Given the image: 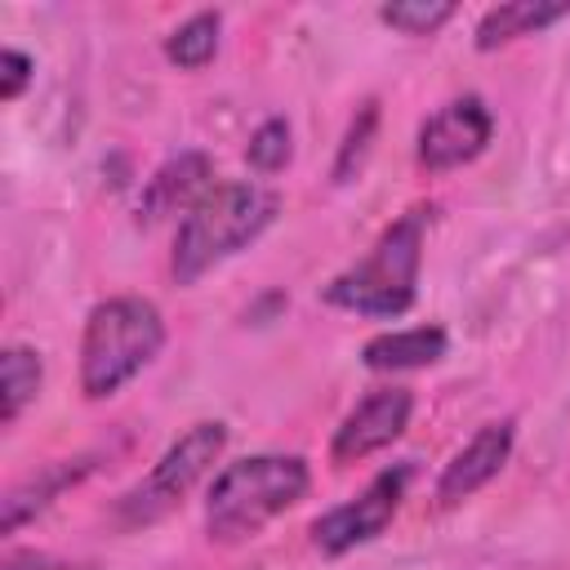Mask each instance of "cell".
<instances>
[{"label": "cell", "mask_w": 570, "mask_h": 570, "mask_svg": "<svg viewBox=\"0 0 570 570\" xmlns=\"http://www.w3.org/2000/svg\"><path fill=\"white\" fill-rule=\"evenodd\" d=\"M281 214V196L254 178H232V183H214L183 218L174 232V281L178 285H196L205 272H214L218 263L236 258L240 249H249Z\"/></svg>", "instance_id": "1"}, {"label": "cell", "mask_w": 570, "mask_h": 570, "mask_svg": "<svg viewBox=\"0 0 570 570\" xmlns=\"http://www.w3.org/2000/svg\"><path fill=\"white\" fill-rule=\"evenodd\" d=\"M312 485L303 454H245L227 463L205 494V534L214 543H245Z\"/></svg>", "instance_id": "2"}, {"label": "cell", "mask_w": 570, "mask_h": 570, "mask_svg": "<svg viewBox=\"0 0 570 570\" xmlns=\"http://www.w3.org/2000/svg\"><path fill=\"white\" fill-rule=\"evenodd\" d=\"M423 232H428V209H410L396 223H387L374 236V245L325 285V303L374 321L410 312L419 298Z\"/></svg>", "instance_id": "3"}, {"label": "cell", "mask_w": 570, "mask_h": 570, "mask_svg": "<svg viewBox=\"0 0 570 570\" xmlns=\"http://www.w3.org/2000/svg\"><path fill=\"white\" fill-rule=\"evenodd\" d=\"M165 347V316L151 298L111 294L89 307L80 334V392L89 401L116 396Z\"/></svg>", "instance_id": "4"}, {"label": "cell", "mask_w": 570, "mask_h": 570, "mask_svg": "<svg viewBox=\"0 0 570 570\" xmlns=\"http://www.w3.org/2000/svg\"><path fill=\"white\" fill-rule=\"evenodd\" d=\"M223 450H227V423H218V419L191 423V428L151 463V472H147L134 490L120 494L116 517H120L125 525H151V521H160V517L174 512V508L183 503V494L218 463Z\"/></svg>", "instance_id": "5"}, {"label": "cell", "mask_w": 570, "mask_h": 570, "mask_svg": "<svg viewBox=\"0 0 570 570\" xmlns=\"http://www.w3.org/2000/svg\"><path fill=\"white\" fill-rule=\"evenodd\" d=\"M410 476H414L410 463L383 468L356 499H347V503H338V508H330V512H321L312 521V543L325 557H343V552L379 539L392 525V517L401 512V499L410 490Z\"/></svg>", "instance_id": "6"}, {"label": "cell", "mask_w": 570, "mask_h": 570, "mask_svg": "<svg viewBox=\"0 0 570 570\" xmlns=\"http://www.w3.org/2000/svg\"><path fill=\"white\" fill-rule=\"evenodd\" d=\"M490 134H494V116H490L485 98L459 94V98L441 102V107L419 125L414 156H419L423 169L445 174V169L472 165V160L490 147Z\"/></svg>", "instance_id": "7"}, {"label": "cell", "mask_w": 570, "mask_h": 570, "mask_svg": "<svg viewBox=\"0 0 570 570\" xmlns=\"http://www.w3.org/2000/svg\"><path fill=\"white\" fill-rule=\"evenodd\" d=\"M410 414H414V392L410 387H374V392H365L343 414V423L334 428L330 463L334 468H352V463L387 450L410 428Z\"/></svg>", "instance_id": "8"}, {"label": "cell", "mask_w": 570, "mask_h": 570, "mask_svg": "<svg viewBox=\"0 0 570 570\" xmlns=\"http://www.w3.org/2000/svg\"><path fill=\"white\" fill-rule=\"evenodd\" d=\"M512 441H517V423H512V419H490V423H481V428L450 454V463L441 468V476H436V503H441V508H454V503L472 499L476 490H485V485L503 472V463L512 459Z\"/></svg>", "instance_id": "9"}, {"label": "cell", "mask_w": 570, "mask_h": 570, "mask_svg": "<svg viewBox=\"0 0 570 570\" xmlns=\"http://www.w3.org/2000/svg\"><path fill=\"white\" fill-rule=\"evenodd\" d=\"M209 187H214V160L205 151H178L147 178L138 200V223H160L178 209L187 214Z\"/></svg>", "instance_id": "10"}, {"label": "cell", "mask_w": 570, "mask_h": 570, "mask_svg": "<svg viewBox=\"0 0 570 570\" xmlns=\"http://www.w3.org/2000/svg\"><path fill=\"white\" fill-rule=\"evenodd\" d=\"M450 352V334L441 325H410V330H383L361 347L365 370L392 374V370H423L436 365Z\"/></svg>", "instance_id": "11"}, {"label": "cell", "mask_w": 570, "mask_h": 570, "mask_svg": "<svg viewBox=\"0 0 570 570\" xmlns=\"http://www.w3.org/2000/svg\"><path fill=\"white\" fill-rule=\"evenodd\" d=\"M570 18V0H508L481 13L476 22V49H499L521 36H534L552 22Z\"/></svg>", "instance_id": "12"}, {"label": "cell", "mask_w": 570, "mask_h": 570, "mask_svg": "<svg viewBox=\"0 0 570 570\" xmlns=\"http://www.w3.org/2000/svg\"><path fill=\"white\" fill-rule=\"evenodd\" d=\"M40 379H45V361L36 347L27 343H9L0 352V423H18V414L40 396Z\"/></svg>", "instance_id": "13"}, {"label": "cell", "mask_w": 570, "mask_h": 570, "mask_svg": "<svg viewBox=\"0 0 570 570\" xmlns=\"http://www.w3.org/2000/svg\"><path fill=\"white\" fill-rule=\"evenodd\" d=\"M218 36H223V13L218 9H200L191 18H183L169 36H165V58L183 71H200L205 62H214L218 53Z\"/></svg>", "instance_id": "14"}, {"label": "cell", "mask_w": 570, "mask_h": 570, "mask_svg": "<svg viewBox=\"0 0 570 570\" xmlns=\"http://www.w3.org/2000/svg\"><path fill=\"white\" fill-rule=\"evenodd\" d=\"M85 468H67V463H58V468H49L40 481L31 476V481H22V485H13L9 494H4V534H13L31 512H40L45 503H49V494H58L67 481H76Z\"/></svg>", "instance_id": "15"}, {"label": "cell", "mask_w": 570, "mask_h": 570, "mask_svg": "<svg viewBox=\"0 0 570 570\" xmlns=\"http://www.w3.org/2000/svg\"><path fill=\"white\" fill-rule=\"evenodd\" d=\"M450 18H454L450 0H392V4H379V22L401 31V36H432Z\"/></svg>", "instance_id": "16"}, {"label": "cell", "mask_w": 570, "mask_h": 570, "mask_svg": "<svg viewBox=\"0 0 570 570\" xmlns=\"http://www.w3.org/2000/svg\"><path fill=\"white\" fill-rule=\"evenodd\" d=\"M289 151H294V142H289V125H285L281 116H267V120L249 134L245 160H249V169H258V174H276V169L289 165Z\"/></svg>", "instance_id": "17"}, {"label": "cell", "mask_w": 570, "mask_h": 570, "mask_svg": "<svg viewBox=\"0 0 570 570\" xmlns=\"http://www.w3.org/2000/svg\"><path fill=\"white\" fill-rule=\"evenodd\" d=\"M374 129H379V102H374V98H365V102H361V111L352 116L347 134H343V147H338V160H334V183H347V178L361 169V160H365V151H370Z\"/></svg>", "instance_id": "18"}, {"label": "cell", "mask_w": 570, "mask_h": 570, "mask_svg": "<svg viewBox=\"0 0 570 570\" xmlns=\"http://www.w3.org/2000/svg\"><path fill=\"white\" fill-rule=\"evenodd\" d=\"M31 71H36V62H31L22 49L4 45V49H0V98H4V102H18V98L27 94V85H31Z\"/></svg>", "instance_id": "19"}, {"label": "cell", "mask_w": 570, "mask_h": 570, "mask_svg": "<svg viewBox=\"0 0 570 570\" xmlns=\"http://www.w3.org/2000/svg\"><path fill=\"white\" fill-rule=\"evenodd\" d=\"M0 570H76V566H62V561H53L45 552H9Z\"/></svg>", "instance_id": "20"}]
</instances>
